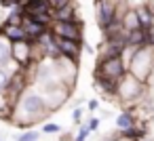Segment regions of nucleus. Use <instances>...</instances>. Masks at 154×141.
Wrapping results in <instances>:
<instances>
[{"mask_svg": "<svg viewBox=\"0 0 154 141\" xmlns=\"http://www.w3.org/2000/svg\"><path fill=\"white\" fill-rule=\"evenodd\" d=\"M51 114H53V112L49 110L45 95H42L38 88L30 86V88L19 97V101H17V105H15V112H13L11 124L17 126V128H21V130L34 128L36 124L47 122V118H49Z\"/></svg>", "mask_w": 154, "mask_h": 141, "instance_id": "obj_1", "label": "nucleus"}, {"mask_svg": "<svg viewBox=\"0 0 154 141\" xmlns=\"http://www.w3.org/2000/svg\"><path fill=\"white\" fill-rule=\"evenodd\" d=\"M122 57L127 61V72L150 86V80L154 76V46L127 49Z\"/></svg>", "mask_w": 154, "mask_h": 141, "instance_id": "obj_2", "label": "nucleus"}, {"mask_svg": "<svg viewBox=\"0 0 154 141\" xmlns=\"http://www.w3.org/2000/svg\"><path fill=\"white\" fill-rule=\"evenodd\" d=\"M150 95V86L141 80H137L135 76H131L129 72L118 80V91H116V99L125 105V107H135L139 101H143Z\"/></svg>", "mask_w": 154, "mask_h": 141, "instance_id": "obj_3", "label": "nucleus"}, {"mask_svg": "<svg viewBox=\"0 0 154 141\" xmlns=\"http://www.w3.org/2000/svg\"><path fill=\"white\" fill-rule=\"evenodd\" d=\"M127 74V61L125 57H99L95 63V72L93 76H101V78H110V80H120Z\"/></svg>", "mask_w": 154, "mask_h": 141, "instance_id": "obj_4", "label": "nucleus"}, {"mask_svg": "<svg viewBox=\"0 0 154 141\" xmlns=\"http://www.w3.org/2000/svg\"><path fill=\"white\" fill-rule=\"evenodd\" d=\"M51 32L59 38L85 42V23H82V19H78V21H53Z\"/></svg>", "mask_w": 154, "mask_h": 141, "instance_id": "obj_5", "label": "nucleus"}, {"mask_svg": "<svg viewBox=\"0 0 154 141\" xmlns=\"http://www.w3.org/2000/svg\"><path fill=\"white\" fill-rule=\"evenodd\" d=\"M55 65H57V72H59V78L61 82L74 91L76 86V76H78V61H72L68 57H59L55 59Z\"/></svg>", "mask_w": 154, "mask_h": 141, "instance_id": "obj_6", "label": "nucleus"}, {"mask_svg": "<svg viewBox=\"0 0 154 141\" xmlns=\"http://www.w3.org/2000/svg\"><path fill=\"white\" fill-rule=\"evenodd\" d=\"M42 95H45V99H47V105H49V110L51 112H57L68 99H70V95H72V88H68L66 84H57V86H53V88H47V91H40Z\"/></svg>", "mask_w": 154, "mask_h": 141, "instance_id": "obj_7", "label": "nucleus"}, {"mask_svg": "<svg viewBox=\"0 0 154 141\" xmlns=\"http://www.w3.org/2000/svg\"><path fill=\"white\" fill-rule=\"evenodd\" d=\"M13 63L21 70L34 65V53H32V42L23 40V42H13Z\"/></svg>", "mask_w": 154, "mask_h": 141, "instance_id": "obj_8", "label": "nucleus"}, {"mask_svg": "<svg viewBox=\"0 0 154 141\" xmlns=\"http://www.w3.org/2000/svg\"><path fill=\"white\" fill-rule=\"evenodd\" d=\"M82 44H85V42H76V40H68V38H59V36H57V46H59L61 57H68V59H72V61H80Z\"/></svg>", "mask_w": 154, "mask_h": 141, "instance_id": "obj_9", "label": "nucleus"}, {"mask_svg": "<svg viewBox=\"0 0 154 141\" xmlns=\"http://www.w3.org/2000/svg\"><path fill=\"white\" fill-rule=\"evenodd\" d=\"M21 28H23V32H26V36H28V40H30V42H38V40H40V36L49 30V26H45V23L36 21V19H34V17H30V15H26V19H23V23H21Z\"/></svg>", "mask_w": 154, "mask_h": 141, "instance_id": "obj_10", "label": "nucleus"}, {"mask_svg": "<svg viewBox=\"0 0 154 141\" xmlns=\"http://www.w3.org/2000/svg\"><path fill=\"white\" fill-rule=\"evenodd\" d=\"M93 86H95V91L99 95L110 97V99H116V91H118V82L116 80L101 78V76H93Z\"/></svg>", "mask_w": 154, "mask_h": 141, "instance_id": "obj_11", "label": "nucleus"}, {"mask_svg": "<svg viewBox=\"0 0 154 141\" xmlns=\"http://www.w3.org/2000/svg\"><path fill=\"white\" fill-rule=\"evenodd\" d=\"M137 122H139V120H137V116H135V110H133V107H125V110L116 116V120H114V124H116V130H118V133H125V130L133 128Z\"/></svg>", "mask_w": 154, "mask_h": 141, "instance_id": "obj_12", "label": "nucleus"}, {"mask_svg": "<svg viewBox=\"0 0 154 141\" xmlns=\"http://www.w3.org/2000/svg\"><path fill=\"white\" fill-rule=\"evenodd\" d=\"M0 68L2 70H17L13 63V44L0 34Z\"/></svg>", "mask_w": 154, "mask_h": 141, "instance_id": "obj_13", "label": "nucleus"}, {"mask_svg": "<svg viewBox=\"0 0 154 141\" xmlns=\"http://www.w3.org/2000/svg\"><path fill=\"white\" fill-rule=\"evenodd\" d=\"M137 17H139V28L141 30H154V4H139L135 7Z\"/></svg>", "mask_w": 154, "mask_h": 141, "instance_id": "obj_14", "label": "nucleus"}, {"mask_svg": "<svg viewBox=\"0 0 154 141\" xmlns=\"http://www.w3.org/2000/svg\"><path fill=\"white\" fill-rule=\"evenodd\" d=\"M78 19H80V15H78V4L76 2L53 11V21H78Z\"/></svg>", "mask_w": 154, "mask_h": 141, "instance_id": "obj_15", "label": "nucleus"}, {"mask_svg": "<svg viewBox=\"0 0 154 141\" xmlns=\"http://www.w3.org/2000/svg\"><path fill=\"white\" fill-rule=\"evenodd\" d=\"M15 101L7 95V93H0V120H7L11 122L13 120V112H15Z\"/></svg>", "mask_w": 154, "mask_h": 141, "instance_id": "obj_16", "label": "nucleus"}, {"mask_svg": "<svg viewBox=\"0 0 154 141\" xmlns=\"http://www.w3.org/2000/svg\"><path fill=\"white\" fill-rule=\"evenodd\" d=\"M120 26L127 30V32H133V30H139V17H137V11L135 7H129L122 17H120Z\"/></svg>", "mask_w": 154, "mask_h": 141, "instance_id": "obj_17", "label": "nucleus"}, {"mask_svg": "<svg viewBox=\"0 0 154 141\" xmlns=\"http://www.w3.org/2000/svg\"><path fill=\"white\" fill-rule=\"evenodd\" d=\"M2 36L13 44V42H23V40H28V36H26V32H23V28L21 26H5L2 23Z\"/></svg>", "mask_w": 154, "mask_h": 141, "instance_id": "obj_18", "label": "nucleus"}, {"mask_svg": "<svg viewBox=\"0 0 154 141\" xmlns=\"http://www.w3.org/2000/svg\"><path fill=\"white\" fill-rule=\"evenodd\" d=\"M23 19H26V11H23V7H17V9L9 11V15H7V19L2 23L5 26H21Z\"/></svg>", "mask_w": 154, "mask_h": 141, "instance_id": "obj_19", "label": "nucleus"}, {"mask_svg": "<svg viewBox=\"0 0 154 141\" xmlns=\"http://www.w3.org/2000/svg\"><path fill=\"white\" fill-rule=\"evenodd\" d=\"M40 128H26L17 135V141H40Z\"/></svg>", "mask_w": 154, "mask_h": 141, "instance_id": "obj_20", "label": "nucleus"}, {"mask_svg": "<svg viewBox=\"0 0 154 141\" xmlns=\"http://www.w3.org/2000/svg\"><path fill=\"white\" fill-rule=\"evenodd\" d=\"M40 133H42V135H59V133H61V124L47 120V122H42V126H40Z\"/></svg>", "mask_w": 154, "mask_h": 141, "instance_id": "obj_21", "label": "nucleus"}, {"mask_svg": "<svg viewBox=\"0 0 154 141\" xmlns=\"http://www.w3.org/2000/svg\"><path fill=\"white\" fill-rule=\"evenodd\" d=\"M13 72L15 70H2L0 68V93H5L11 84V78H13Z\"/></svg>", "mask_w": 154, "mask_h": 141, "instance_id": "obj_22", "label": "nucleus"}, {"mask_svg": "<svg viewBox=\"0 0 154 141\" xmlns=\"http://www.w3.org/2000/svg\"><path fill=\"white\" fill-rule=\"evenodd\" d=\"M89 135H91V130H89L87 122H82V124H78V133H76L74 141H87V137H89Z\"/></svg>", "mask_w": 154, "mask_h": 141, "instance_id": "obj_23", "label": "nucleus"}, {"mask_svg": "<svg viewBox=\"0 0 154 141\" xmlns=\"http://www.w3.org/2000/svg\"><path fill=\"white\" fill-rule=\"evenodd\" d=\"M82 118H85V110H82L80 105H76V107L72 110V120H74V124H82Z\"/></svg>", "mask_w": 154, "mask_h": 141, "instance_id": "obj_24", "label": "nucleus"}, {"mask_svg": "<svg viewBox=\"0 0 154 141\" xmlns=\"http://www.w3.org/2000/svg\"><path fill=\"white\" fill-rule=\"evenodd\" d=\"M0 7L11 11V9H17V7H23V4H21V0H0Z\"/></svg>", "mask_w": 154, "mask_h": 141, "instance_id": "obj_25", "label": "nucleus"}, {"mask_svg": "<svg viewBox=\"0 0 154 141\" xmlns=\"http://www.w3.org/2000/svg\"><path fill=\"white\" fill-rule=\"evenodd\" d=\"M99 124H101L99 118H89V120H87V126H89L91 133H97V130H99Z\"/></svg>", "mask_w": 154, "mask_h": 141, "instance_id": "obj_26", "label": "nucleus"}, {"mask_svg": "<svg viewBox=\"0 0 154 141\" xmlns=\"http://www.w3.org/2000/svg\"><path fill=\"white\" fill-rule=\"evenodd\" d=\"M74 0H49V4H51V9L55 11V9H61V7H66V4H72Z\"/></svg>", "mask_w": 154, "mask_h": 141, "instance_id": "obj_27", "label": "nucleus"}, {"mask_svg": "<svg viewBox=\"0 0 154 141\" xmlns=\"http://www.w3.org/2000/svg\"><path fill=\"white\" fill-rule=\"evenodd\" d=\"M97 107H99V101H97V99H89V101H87V110H89V112H95Z\"/></svg>", "mask_w": 154, "mask_h": 141, "instance_id": "obj_28", "label": "nucleus"}, {"mask_svg": "<svg viewBox=\"0 0 154 141\" xmlns=\"http://www.w3.org/2000/svg\"><path fill=\"white\" fill-rule=\"evenodd\" d=\"M152 0H129V4L131 7H139V4H150Z\"/></svg>", "mask_w": 154, "mask_h": 141, "instance_id": "obj_29", "label": "nucleus"}, {"mask_svg": "<svg viewBox=\"0 0 154 141\" xmlns=\"http://www.w3.org/2000/svg\"><path fill=\"white\" fill-rule=\"evenodd\" d=\"M59 141H74V139H70V137L66 135V137H63V139H59Z\"/></svg>", "mask_w": 154, "mask_h": 141, "instance_id": "obj_30", "label": "nucleus"}, {"mask_svg": "<svg viewBox=\"0 0 154 141\" xmlns=\"http://www.w3.org/2000/svg\"><path fill=\"white\" fill-rule=\"evenodd\" d=\"M116 141H127V139H120V137H116Z\"/></svg>", "mask_w": 154, "mask_h": 141, "instance_id": "obj_31", "label": "nucleus"}, {"mask_svg": "<svg viewBox=\"0 0 154 141\" xmlns=\"http://www.w3.org/2000/svg\"><path fill=\"white\" fill-rule=\"evenodd\" d=\"M0 34H2V21H0Z\"/></svg>", "mask_w": 154, "mask_h": 141, "instance_id": "obj_32", "label": "nucleus"}, {"mask_svg": "<svg viewBox=\"0 0 154 141\" xmlns=\"http://www.w3.org/2000/svg\"><path fill=\"white\" fill-rule=\"evenodd\" d=\"M26 2H28V0H21V4H26Z\"/></svg>", "mask_w": 154, "mask_h": 141, "instance_id": "obj_33", "label": "nucleus"}, {"mask_svg": "<svg viewBox=\"0 0 154 141\" xmlns=\"http://www.w3.org/2000/svg\"><path fill=\"white\" fill-rule=\"evenodd\" d=\"M0 141H2V135H0Z\"/></svg>", "mask_w": 154, "mask_h": 141, "instance_id": "obj_34", "label": "nucleus"}]
</instances>
